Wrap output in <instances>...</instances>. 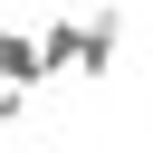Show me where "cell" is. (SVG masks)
Listing matches in <instances>:
<instances>
[{
    "label": "cell",
    "instance_id": "4",
    "mask_svg": "<svg viewBox=\"0 0 153 153\" xmlns=\"http://www.w3.org/2000/svg\"><path fill=\"white\" fill-rule=\"evenodd\" d=\"M19 115H29V86H0V134H10Z\"/></svg>",
    "mask_w": 153,
    "mask_h": 153
},
{
    "label": "cell",
    "instance_id": "3",
    "mask_svg": "<svg viewBox=\"0 0 153 153\" xmlns=\"http://www.w3.org/2000/svg\"><path fill=\"white\" fill-rule=\"evenodd\" d=\"M0 86H48L38 38H29V29H10V19H0Z\"/></svg>",
    "mask_w": 153,
    "mask_h": 153
},
{
    "label": "cell",
    "instance_id": "5",
    "mask_svg": "<svg viewBox=\"0 0 153 153\" xmlns=\"http://www.w3.org/2000/svg\"><path fill=\"white\" fill-rule=\"evenodd\" d=\"M57 10H96V0H57Z\"/></svg>",
    "mask_w": 153,
    "mask_h": 153
},
{
    "label": "cell",
    "instance_id": "1",
    "mask_svg": "<svg viewBox=\"0 0 153 153\" xmlns=\"http://www.w3.org/2000/svg\"><path fill=\"white\" fill-rule=\"evenodd\" d=\"M115 48H124V10H115V0H96V10H86V38H76V76H105V67H115Z\"/></svg>",
    "mask_w": 153,
    "mask_h": 153
},
{
    "label": "cell",
    "instance_id": "2",
    "mask_svg": "<svg viewBox=\"0 0 153 153\" xmlns=\"http://www.w3.org/2000/svg\"><path fill=\"white\" fill-rule=\"evenodd\" d=\"M76 38H86V19H76V10H57V19L38 29V67H48V86H57V76H76Z\"/></svg>",
    "mask_w": 153,
    "mask_h": 153
}]
</instances>
